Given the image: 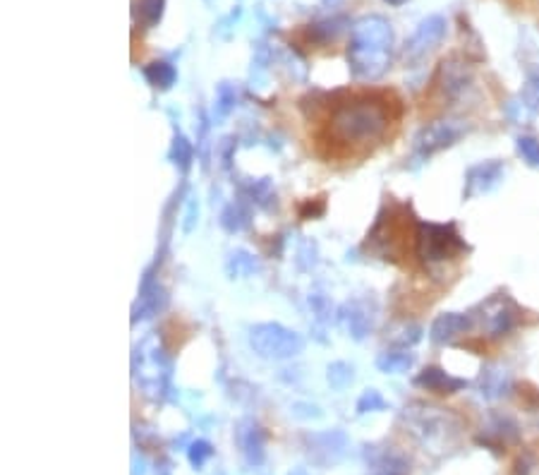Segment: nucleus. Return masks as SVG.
<instances>
[{
	"instance_id": "nucleus-5",
	"label": "nucleus",
	"mask_w": 539,
	"mask_h": 475,
	"mask_svg": "<svg viewBox=\"0 0 539 475\" xmlns=\"http://www.w3.org/2000/svg\"><path fill=\"white\" fill-rule=\"evenodd\" d=\"M472 322L482 329V334L489 339L511 334L518 322H521V308L508 296H491L477 308Z\"/></svg>"
},
{
	"instance_id": "nucleus-18",
	"label": "nucleus",
	"mask_w": 539,
	"mask_h": 475,
	"mask_svg": "<svg viewBox=\"0 0 539 475\" xmlns=\"http://www.w3.org/2000/svg\"><path fill=\"white\" fill-rule=\"evenodd\" d=\"M511 392V377H508L506 370L502 367H487L482 370V377H480V394L489 401L494 398H502Z\"/></svg>"
},
{
	"instance_id": "nucleus-1",
	"label": "nucleus",
	"mask_w": 539,
	"mask_h": 475,
	"mask_svg": "<svg viewBox=\"0 0 539 475\" xmlns=\"http://www.w3.org/2000/svg\"><path fill=\"white\" fill-rule=\"evenodd\" d=\"M391 53H394L391 22L379 15H369L355 22L348 44V65L353 78L362 82L379 79L391 65Z\"/></svg>"
},
{
	"instance_id": "nucleus-2",
	"label": "nucleus",
	"mask_w": 539,
	"mask_h": 475,
	"mask_svg": "<svg viewBox=\"0 0 539 475\" xmlns=\"http://www.w3.org/2000/svg\"><path fill=\"white\" fill-rule=\"evenodd\" d=\"M388 122L391 116L384 103L376 99H355L336 106L331 113L329 132L338 144H367L384 137Z\"/></svg>"
},
{
	"instance_id": "nucleus-30",
	"label": "nucleus",
	"mask_w": 539,
	"mask_h": 475,
	"mask_svg": "<svg viewBox=\"0 0 539 475\" xmlns=\"http://www.w3.org/2000/svg\"><path fill=\"white\" fill-rule=\"evenodd\" d=\"M353 382V367L348 363H333L329 365V385L333 389H345Z\"/></svg>"
},
{
	"instance_id": "nucleus-23",
	"label": "nucleus",
	"mask_w": 539,
	"mask_h": 475,
	"mask_svg": "<svg viewBox=\"0 0 539 475\" xmlns=\"http://www.w3.org/2000/svg\"><path fill=\"white\" fill-rule=\"evenodd\" d=\"M242 193L248 195L254 205L264 206V209H269V206L276 202V193H273V185L269 178L248 180V183H242Z\"/></svg>"
},
{
	"instance_id": "nucleus-17",
	"label": "nucleus",
	"mask_w": 539,
	"mask_h": 475,
	"mask_svg": "<svg viewBox=\"0 0 539 475\" xmlns=\"http://www.w3.org/2000/svg\"><path fill=\"white\" fill-rule=\"evenodd\" d=\"M238 439H240L242 454L252 466L264 461V432L257 423H245L238 432Z\"/></svg>"
},
{
	"instance_id": "nucleus-9",
	"label": "nucleus",
	"mask_w": 539,
	"mask_h": 475,
	"mask_svg": "<svg viewBox=\"0 0 539 475\" xmlns=\"http://www.w3.org/2000/svg\"><path fill=\"white\" fill-rule=\"evenodd\" d=\"M338 324L350 339H367L376 327V305L367 298H353L338 310Z\"/></svg>"
},
{
	"instance_id": "nucleus-35",
	"label": "nucleus",
	"mask_w": 539,
	"mask_h": 475,
	"mask_svg": "<svg viewBox=\"0 0 539 475\" xmlns=\"http://www.w3.org/2000/svg\"><path fill=\"white\" fill-rule=\"evenodd\" d=\"M384 3H388V5L398 7V5H403V3H407V0H384Z\"/></svg>"
},
{
	"instance_id": "nucleus-6",
	"label": "nucleus",
	"mask_w": 539,
	"mask_h": 475,
	"mask_svg": "<svg viewBox=\"0 0 539 475\" xmlns=\"http://www.w3.org/2000/svg\"><path fill=\"white\" fill-rule=\"evenodd\" d=\"M468 132V125L460 121H434L429 125L419 130L415 135V159L427 161L429 156L444 152V149L453 147L460 137Z\"/></svg>"
},
{
	"instance_id": "nucleus-10",
	"label": "nucleus",
	"mask_w": 539,
	"mask_h": 475,
	"mask_svg": "<svg viewBox=\"0 0 539 475\" xmlns=\"http://www.w3.org/2000/svg\"><path fill=\"white\" fill-rule=\"evenodd\" d=\"M503 175H506V166L502 161H482V164H477L465 174L463 197L475 199L494 193L496 187L503 183Z\"/></svg>"
},
{
	"instance_id": "nucleus-3",
	"label": "nucleus",
	"mask_w": 539,
	"mask_h": 475,
	"mask_svg": "<svg viewBox=\"0 0 539 475\" xmlns=\"http://www.w3.org/2000/svg\"><path fill=\"white\" fill-rule=\"evenodd\" d=\"M415 250L417 258L425 264H446L450 259H458L463 252H468L463 236L458 233L456 224H431L422 221L415 231Z\"/></svg>"
},
{
	"instance_id": "nucleus-19",
	"label": "nucleus",
	"mask_w": 539,
	"mask_h": 475,
	"mask_svg": "<svg viewBox=\"0 0 539 475\" xmlns=\"http://www.w3.org/2000/svg\"><path fill=\"white\" fill-rule=\"evenodd\" d=\"M415 365V355L407 348H398V351H384L376 358V367L386 375H403Z\"/></svg>"
},
{
	"instance_id": "nucleus-29",
	"label": "nucleus",
	"mask_w": 539,
	"mask_h": 475,
	"mask_svg": "<svg viewBox=\"0 0 539 475\" xmlns=\"http://www.w3.org/2000/svg\"><path fill=\"white\" fill-rule=\"evenodd\" d=\"M192 144L187 142V137L185 135H175V140H173V149H171V159L175 166L180 168H187L190 166V161H192Z\"/></svg>"
},
{
	"instance_id": "nucleus-25",
	"label": "nucleus",
	"mask_w": 539,
	"mask_h": 475,
	"mask_svg": "<svg viewBox=\"0 0 539 475\" xmlns=\"http://www.w3.org/2000/svg\"><path fill=\"white\" fill-rule=\"evenodd\" d=\"M523 111H530V113H539V68H533L527 72L525 87L521 91V103H518Z\"/></svg>"
},
{
	"instance_id": "nucleus-26",
	"label": "nucleus",
	"mask_w": 539,
	"mask_h": 475,
	"mask_svg": "<svg viewBox=\"0 0 539 475\" xmlns=\"http://www.w3.org/2000/svg\"><path fill=\"white\" fill-rule=\"evenodd\" d=\"M221 226L228 233H240L249 226V212L242 205H228L221 214Z\"/></svg>"
},
{
	"instance_id": "nucleus-20",
	"label": "nucleus",
	"mask_w": 539,
	"mask_h": 475,
	"mask_svg": "<svg viewBox=\"0 0 539 475\" xmlns=\"http://www.w3.org/2000/svg\"><path fill=\"white\" fill-rule=\"evenodd\" d=\"M226 271H228L230 279L254 277L259 271V259L249 255L248 250H233L226 259Z\"/></svg>"
},
{
	"instance_id": "nucleus-8",
	"label": "nucleus",
	"mask_w": 539,
	"mask_h": 475,
	"mask_svg": "<svg viewBox=\"0 0 539 475\" xmlns=\"http://www.w3.org/2000/svg\"><path fill=\"white\" fill-rule=\"evenodd\" d=\"M446 32H449V22L441 15H429L427 20L419 22L413 37L406 41V51H403L406 63H422L446 39Z\"/></svg>"
},
{
	"instance_id": "nucleus-7",
	"label": "nucleus",
	"mask_w": 539,
	"mask_h": 475,
	"mask_svg": "<svg viewBox=\"0 0 539 475\" xmlns=\"http://www.w3.org/2000/svg\"><path fill=\"white\" fill-rule=\"evenodd\" d=\"M134 360H140V367L134 365V370H137V379L146 389V394L165 392V386H168V360H165L164 351L156 346V341H144L137 348Z\"/></svg>"
},
{
	"instance_id": "nucleus-27",
	"label": "nucleus",
	"mask_w": 539,
	"mask_h": 475,
	"mask_svg": "<svg viewBox=\"0 0 539 475\" xmlns=\"http://www.w3.org/2000/svg\"><path fill=\"white\" fill-rule=\"evenodd\" d=\"M235 103H238V90H235L233 84H218V90H216V118L223 121L235 109Z\"/></svg>"
},
{
	"instance_id": "nucleus-21",
	"label": "nucleus",
	"mask_w": 539,
	"mask_h": 475,
	"mask_svg": "<svg viewBox=\"0 0 539 475\" xmlns=\"http://www.w3.org/2000/svg\"><path fill=\"white\" fill-rule=\"evenodd\" d=\"M144 78L146 82L156 87V90H171L175 79H178V72L173 68L171 63H165V60H156V63L146 65L144 68Z\"/></svg>"
},
{
	"instance_id": "nucleus-31",
	"label": "nucleus",
	"mask_w": 539,
	"mask_h": 475,
	"mask_svg": "<svg viewBox=\"0 0 539 475\" xmlns=\"http://www.w3.org/2000/svg\"><path fill=\"white\" fill-rule=\"evenodd\" d=\"M388 408V401L381 396L376 389H367L362 394L360 401H357V413H372V411H384Z\"/></svg>"
},
{
	"instance_id": "nucleus-14",
	"label": "nucleus",
	"mask_w": 539,
	"mask_h": 475,
	"mask_svg": "<svg viewBox=\"0 0 539 475\" xmlns=\"http://www.w3.org/2000/svg\"><path fill=\"white\" fill-rule=\"evenodd\" d=\"M518 437H521V432H518L515 420H511L508 416H494L484 428V435L477 442L484 444V447H491L494 451H502L506 449L508 444L518 442Z\"/></svg>"
},
{
	"instance_id": "nucleus-12",
	"label": "nucleus",
	"mask_w": 539,
	"mask_h": 475,
	"mask_svg": "<svg viewBox=\"0 0 539 475\" xmlns=\"http://www.w3.org/2000/svg\"><path fill=\"white\" fill-rule=\"evenodd\" d=\"M449 413H439V408H419V411H410V425L415 428L425 442H434V439H444L449 435Z\"/></svg>"
},
{
	"instance_id": "nucleus-11",
	"label": "nucleus",
	"mask_w": 539,
	"mask_h": 475,
	"mask_svg": "<svg viewBox=\"0 0 539 475\" xmlns=\"http://www.w3.org/2000/svg\"><path fill=\"white\" fill-rule=\"evenodd\" d=\"M439 78H441V90L449 99L463 97L465 91L470 90L472 84V70L465 60L449 58L441 63V70H439Z\"/></svg>"
},
{
	"instance_id": "nucleus-32",
	"label": "nucleus",
	"mask_w": 539,
	"mask_h": 475,
	"mask_svg": "<svg viewBox=\"0 0 539 475\" xmlns=\"http://www.w3.org/2000/svg\"><path fill=\"white\" fill-rule=\"evenodd\" d=\"M214 454V449H211L209 442H204V439H197V442L190 444V451H187V456H190V463L192 466H204V461L209 459V456Z\"/></svg>"
},
{
	"instance_id": "nucleus-4",
	"label": "nucleus",
	"mask_w": 539,
	"mask_h": 475,
	"mask_svg": "<svg viewBox=\"0 0 539 475\" xmlns=\"http://www.w3.org/2000/svg\"><path fill=\"white\" fill-rule=\"evenodd\" d=\"M249 346L259 358L288 360L302 354L305 339L279 322H264L249 329Z\"/></svg>"
},
{
	"instance_id": "nucleus-24",
	"label": "nucleus",
	"mask_w": 539,
	"mask_h": 475,
	"mask_svg": "<svg viewBox=\"0 0 539 475\" xmlns=\"http://www.w3.org/2000/svg\"><path fill=\"white\" fill-rule=\"evenodd\" d=\"M165 0H137L134 3V15L144 26H156L164 17Z\"/></svg>"
},
{
	"instance_id": "nucleus-22",
	"label": "nucleus",
	"mask_w": 539,
	"mask_h": 475,
	"mask_svg": "<svg viewBox=\"0 0 539 475\" xmlns=\"http://www.w3.org/2000/svg\"><path fill=\"white\" fill-rule=\"evenodd\" d=\"M348 20L345 17H331V20L317 22V25H310L307 29V37L317 44H329V41H336L341 37V32L345 29Z\"/></svg>"
},
{
	"instance_id": "nucleus-33",
	"label": "nucleus",
	"mask_w": 539,
	"mask_h": 475,
	"mask_svg": "<svg viewBox=\"0 0 539 475\" xmlns=\"http://www.w3.org/2000/svg\"><path fill=\"white\" fill-rule=\"evenodd\" d=\"M310 305H312V310H314V312H317V320L319 322H329L331 320V305H329V301H326V298L323 296H312L310 298Z\"/></svg>"
},
{
	"instance_id": "nucleus-16",
	"label": "nucleus",
	"mask_w": 539,
	"mask_h": 475,
	"mask_svg": "<svg viewBox=\"0 0 539 475\" xmlns=\"http://www.w3.org/2000/svg\"><path fill=\"white\" fill-rule=\"evenodd\" d=\"M165 305V293L159 283H149V279L142 286V296L134 305V317L132 320H146V317L159 315V310H164Z\"/></svg>"
},
{
	"instance_id": "nucleus-34",
	"label": "nucleus",
	"mask_w": 539,
	"mask_h": 475,
	"mask_svg": "<svg viewBox=\"0 0 539 475\" xmlns=\"http://www.w3.org/2000/svg\"><path fill=\"white\" fill-rule=\"evenodd\" d=\"M195 212H197V206H195V202L190 205V212H187V224H185V231L190 233L192 226H195Z\"/></svg>"
},
{
	"instance_id": "nucleus-13",
	"label": "nucleus",
	"mask_w": 539,
	"mask_h": 475,
	"mask_svg": "<svg viewBox=\"0 0 539 475\" xmlns=\"http://www.w3.org/2000/svg\"><path fill=\"white\" fill-rule=\"evenodd\" d=\"M472 315H460V312H444V315H439L437 320L431 322L429 329V339L439 346H444V343H450V341H456L458 336H463L465 332L472 329Z\"/></svg>"
},
{
	"instance_id": "nucleus-28",
	"label": "nucleus",
	"mask_w": 539,
	"mask_h": 475,
	"mask_svg": "<svg viewBox=\"0 0 539 475\" xmlns=\"http://www.w3.org/2000/svg\"><path fill=\"white\" fill-rule=\"evenodd\" d=\"M515 147H518V154L523 156L527 166L539 168V140L530 135H521L515 140Z\"/></svg>"
},
{
	"instance_id": "nucleus-15",
	"label": "nucleus",
	"mask_w": 539,
	"mask_h": 475,
	"mask_svg": "<svg viewBox=\"0 0 539 475\" xmlns=\"http://www.w3.org/2000/svg\"><path fill=\"white\" fill-rule=\"evenodd\" d=\"M415 386L425 389V392L446 394V396H449V394H456L460 392V389H465L468 382L460 377H453V375H449L446 370H441V367H425V370L415 377Z\"/></svg>"
}]
</instances>
